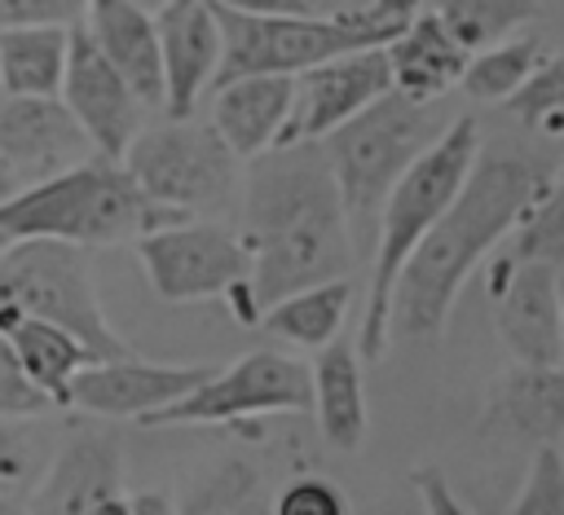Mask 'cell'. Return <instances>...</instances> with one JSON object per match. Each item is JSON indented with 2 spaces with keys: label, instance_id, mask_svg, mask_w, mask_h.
Returning a JSON list of instances; mask_svg holds the SVG:
<instances>
[{
  "label": "cell",
  "instance_id": "8fae6325",
  "mask_svg": "<svg viewBox=\"0 0 564 515\" xmlns=\"http://www.w3.org/2000/svg\"><path fill=\"white\" fill-rule=\"evenodd\" d=\"M489 304L502 348L516 361L560 365L564 361V308H560V264L502 255L489 269Z\"/></svg>",
  "mask_w": 564,
  "mask_h": 515
},
{
  "label": "cell",
  "instance_id": "8992f818",
  "mask_svg": "<svg viewBox=\"0 0 564 515\" xmlns=\"http://www.w3.org/2000/svg\"><path fill=\"white\" fill-rule=\"evenodd\" d=\"M0 313L53 321L75 339H84L97 357L132 352L115 335L97 299L88 246L62 238H9V246L0 251Z\"/></svg>",
  "mask_w": 564,
  "mask_h": 515
},
{
  "label": "cell",
  "instance_id": "9c48e42d",
  "mask_svg": "<svg viewBox=\"0 0 564 515\" xmlns=\"http://www.w3.org/2000/svg\"><path fill=\"white\" fill-rule=\"evenodd\" d=\"M308 409V361L256 348L212 374L185 396L167 401L141 427H212V423H251L264 414H304Z\"/></svg>",
  "mask_w": 564,
  "mask_h": 515
},
{
  "label": "cell",
  "instance_id": "74e56055",
  "mask_svg": "<svg viewBox=\"0 0 564 515\" xmlns=\"http://www.w3.org/2000/svg\"><path fill=\"white\" fill-rule=\"evenodd\" d=\"M13 511H22L13 497H0V515H13Z\"/></svg>",
  "mask_w": 564,
  "mask_h": 515
},
{
  "label": "cell",
  "instance_id": "1f68e13d",
  "mask_svg": "<svg viewBox=\"0 0 564 515\" xmlns=\"http://www.w3.org/2000/svg\"><path fill=\"white\" fill-rule=\"evenodd\" d=\"M48 396L22 374L9 339L0 335V414H48Z\"/></svg>",
  "mask_w": 564,
  "mask_h": 515
},
{
  "label": "cell",
  "instance_id": "f546056e",
  "mask_svg": "<svg viewBox=\"0 0 564 515\" xmlns=\"http://www.w3.org/2000/svg\"><path fill=\"white\" fill-rule=\"evenodd\" d=\"M511 515H564V453L560 440L533 445V462L524 471V484L516 489Z\"/></svg>",
  "mask_w": 564,
  "mask_h": 515
},
{
  "label": "cell",
  "instance_id": "f35d334b",
  "mask_svg": "<svg viewBox=\"0 0 564 515\" xmlns=\"http://www.w3.org/2000/svg\"><path fill=\"white\" fill-rule=\"evenodd\" d=\"M4 246H9V233H4V229H0V251H4Z\"/></svg>",
  "mask_w": 564,
  "mask_h": 515
},
{
  "label": "cell",
  "instance_id": "83f0119b",
  "mask_svg": "<svg viewBox=\"0 0 564 515\" xmlns=\"http://www.w3.org/2000/svg\"><path fill=\"white\" fill-rule=\"evenodd\" d=\"M507 114L524 128H542V132H560V119H564V62L555 53H546L524 79L516 92L502 97Z\"/></svg>",
  "mask_w": 564,
  "mask_h": 515
},
{
  "label": "cell",
  "instance_id": "d4e9b609",
  "mask_svg": "<svg viewBox=\"0 0 564 515\" xmlns=\"http://www.w3.org/2000/svg\"><path fill=\"white\" fill-rule=\"evenodd\" d=\"M546 53H551V48H546V40H542L538 31H529V35L511 31V35H502V40H494V44L467 53V66H463V75H458V88H463L467 97H476V101H502L507 92L520 88V79H524Z\"/></svg>",
  "mask_w": 564,
  "mask_h": 515
},
{
  "label": "cell",
  "instance_id": "d6a6232c",
  "mask_svg": "<svg viewBox=\"0 0 564 515\" xmlns=\"http://www.w3.org/2000/svg\"><path fill=\"white\" fill-rule=\"evenodd\" d=\"M88 0H0V26H31V22H53V26H75L84 18Z\"/></svg>",
  "mask_w": 564,
  "mask_h": 515
},
{
  "label": "cell",
  "instance_id": "484cf974",
  "mask_svg": "<svg viewBox=\"0 0 564 515\" xmlns=\"http://www.w3.org/2000/svg\"><path fill=\"white\" fill-rule=\"evenodd\" d=\"M53 427L44 414H0V497L26 506V493L53 458Z\"/></svg>",
  "mask_w": 564,
  "mask_h": 515
},
{
  "label": "cell",
  "instance_id": "603a6c76",
  "mask_svg": "<svg viewBox=\"0 0 564 515\" xmlns=\"http://www.w3.org/2000/svg\"><path fill=\"white\" fill-rule=\"evenodd\" d=\"M352 291L357 286L348 282V273L326 277V282L300 286L291 295H278L273 304H264L256 313V321H260V330H269L273 339L291 343V348H322L344 330L348 308H352Z\"/></svg>",
  "mask_w": 564,
  "mask_h": 515
},
{
  "label": "cell",
  "instance_id": "2e32d148",
  "mask_svg": "<svg viewBox=\"0 0 564 515\" xmlns=\"http://www.w3.org/2000/svg\"><path fill=\"white\" fill-rule=\"evenodd\" d=\"M159 66H163V110L167 119L194 114L220 66V22L212 0H159L154 4Z\"/></svg>",
  "mask_w": 564,
  "mask_h": 515
},
{
  "label": "cell",
  "instance_id": "60d3db41",
  "mask_svg": "<svg viewBox=\"0 0 564 515\" xmlns=\"http://www.w3.org/2000/svg\"><path fill=\"white\" fill-rule=\"evenodd\" d=\"M0 92H4V88H0Z\"/></svg>",
  "mask_w": 564,
  "mask_h": 515
},
{
  "label": "cell",
  "instance_id": "e0dca14e",
  "mask_svg": "<svg viewBox=\"0 0 564 515\" xmlns=\"http://www.w3.org/2000/svg\"><path fill=\"white\" fill-rule=\"evenodd\" d=\"M480 431L516 436V440H560L564 431V374L560 365L516 361L489 383L480 405Z\"/></svg>",
  "mask_w": 564,
  "mask_h": 515
},
{
  "label": "cell",
  "instance_id": "ac0fdd59",
  "mask_svg": "<svg viewBox=\"0 0 564 515\" xmlns=\"http://www.w3.org/2000/svg\"><path fill=\"white\" fill-rule=\"evenodd\" d=\"M79 26L101 48V57L128 79V88L154 110L163 101V66H159V35L154 13L141 0H88Z\"/></svg>",
  "mask_w": 564,
  "mask_h": 515
},
{
  "label": "cell",
  "instance_id": "44dd1931",
  "mask_svg": "<svg viewBox=\"0 0 564 515\" xmlns=\"http://www.w3.org/2000/svg\"><path fill=\"white\" fill-rule=\"evenodd\" d=\"M388 75L392 88L410 101H436L449 88H458V75L467 66V48L445 31V22L432 9H419L388 44Z\"/></svg>",
  "mask_w": 564,
  "mask_h": 515
},
{
  "label": "cell",
  "instance_id": "30bf717a",
  "mask_svg": "<svg viewBox=\"0 0 564 515\" xmlns=\"http://www.w3.org/2000/svg\"><path fill=\"white\" fill-rule=\"evenodd\" d=\"M212 374V361H150L137 352L93 357L70 374V405L110 423H141Z\"/></svg>",
  "mask_w": 564,
  "mask_h": 515
},
{
  "label": "cell",
  "instance_id": "4316f807",
  "mask_svg": "<svg viewBox=\"0 0 564 515\" xmlns=\"http://www.w3.org/2000/svg\"><path fill=\"white\" fill-rule=\"evenodd\" d=\"M432 13L471 53V48H485V44L520 31L524 22H533L538 0H436Z\"/></svg>",
  "mask_w": 564,
  "mask_h": 515
},
{
  "label": "cell",
  "instance_id": "4fadbf2b",
  "mask_svg": "<svg viewBox=\"0 0 564 515\" xmlns=\"http://www.w3.org/2000/svg\"><path fill=\"white\" fill-rule=\"evenodd\" d=\"M22 511L40 515H106L128 511L123 445L115 431H70L53 445V458Z\"/></svg>",
  "mask_w": 564,
  "mask_h": 515
},
{
  "label": "cell",
  "instance_id": "f1b7e54d",
  "mask_svg": "<svg viewBox=\"0 0 564 515\" xmlns=\"http://www.w3.org/2000/svg\"><path fill=\"white\" fill-rule=\"evenodd\" d=\"M264 502V489H260V475L247 467V462H220L212 467V475H203L181 502L176 511H256Z\"/></svg>",
  "mask_w": 564,
  "mask_h": 515
},
{
  "label": "cell",
  "instance_id": "5bb4252c",
  "mask_svg": "<svg viewBox=\"0 0 564 515\" xmlns=\"http://www.w3.org/2000/svg\"><path fill=\"white\" fill-rule=\"evenodd\" d=\"M57 97L79 119L93 150L106 158H119L128 150V141L137 136V128L145 123V101L101 57V48L88 40V31L79 22L70 26V48H66V70H62Z\"/></svg>",
  "mask_w": 564,
  "mask_h": 515
},
{
  "label": "cell",
  "instance_id": "ab89813d",
  "mask_svg": "<svg viewBox=\"0 0 564 515\" xmlns=\"http://www.w3.org/2000/svg\"><path fill=\"white\" fill-rule=\"evenodd\" d=\"M141 4H145V9H154V4H159V0H141Z\"/></svg>",
  "mask_w": 564,
  "mask_h": 515
},
{
  "label": "cell",
  "instance_id": "ffe728a7",
  "mask_svg": "<svg viewBox=\"0 0 564 515\" xmlns=\"http://www.w3.org/2000/svg\"><path fill=\"white\" fill-rule=\"evenodd\" d=\"M313 365H308V409L317 414V431L330 449H361L366 440V379H361V357L352 339H330L322 348H313Z\"/></svg>",
  "mask_w": 564,
  "mask_h": 515
},
{
  "label": "cell",
  "instance_id": "6da1fadb",
  "mask_svg": "<svg viewBox=\"0 0 564 515\" xmlns=\"http://www.w3.org/2000/svg\"><path fill=\"white\" fill-rule=\"evenodd\" d=\"M555 180H560L555 167H542L524 154L476 150L458 194L427 224V233L414 242V251L397 273L388 304V335L410 343L441 339L467 277L498 242H507L524 207Z\"/></svg>",
  "mask_w": 564,
  "mask_h": 515
},
{
  "label": "cell",
  "instance_id": "277c9868",
  "mask_svg": "<svg viewBox=\"0 0 564 515\" xmlns=\"http://www.w3.org/2000/svg\"><path fill=\"white\" fill-rule=\"evenodd\" d=\"M172 220L185 216L145 198L128 167L106 154H88L84 163L18 185L9 198H0V229L9 238H62L75 246L137 242Z\"/></svg>",
  "mask_w": 564,
  "mask_h": 515
},
{
  "label": "cell",
  "instance_id": "8d00e7d4",
  "mask_svg": "<svg viewBox=\"0 0 564 515\" xmlns=\"http://www.w3.org/2000/svg\"><path fill=\"white\" fill-rule=\"evenodd\" d=\"M13 189H18V180H13V172H9V167H4V158H0V198H9Z\"/></svg>",
  "mask_w": 564,
  "mask_h": 515
},
{
  "label": "cell",
  "instance_id": "d6986e66",
  "mask_svg": "<svg viewBox=\"0 0 564 515\" xmlns=\"http://www.w3.org/2000/svg\"><path fill=\"white\" fill-rule=\"evenodd\" d=\"M207 92H212L207 123L242 163L278 141L286 123V106H291V75H273V70L234 75V79L212 84Z\"/></svg>",
  "mask_w": 564,
  "mask_h": 515
},
{
  "label": "cell",
  "instance_id": "836d02e7",
  "mask_svg": "<svg viewBox=\"0 0 564 515\" xmlns=\"http://www.w3.org/2000/svg\"><path fill=\"white\" fill-rule=\"evenodd\" d=\"M410 484L419 489V497H423V506L427 511H436V515H463L467 506L458 502V493L445 484V475H441V467H414V475H410Z\"/></svg>",
  "mask_w": 564,
  "mask_h": 515
},
{
  "label": "cell",
  "instance_id": "52a82bcc",
  "mask_svg": "<svg viewBox=\"0 0 564 515\" xmlns=\"http://www.w3.org/2000/svg\"><path fill=\"white\" fill-rule=\"evenodd\" d=\"M141 273L150 291L163 304H198V299H229L238 321H256V299H251V255L238 229L220 220H172L137 242Z\"/></svg>",
  "mask_w": 564,
  "mask_h": 515
},
{
  "label": "cell",
  "instance_id": "3957f363",
  "mask_svg": "<svg viewBox=\"0 0 564 515\" xmlns=\"http://www.w3.org/2000/svg\"><path fill=\"white\" fill-rule=\"evenodd\" d=\"M476 150H480V128H476V119L463 114V119L445 123L432 136V145H423V154L383 194L379 220H375V242L366 255L370 282H366V308H361V326H357V357L361 361H379L388 352V343H392L388 304H392L397 273H401L405 255L414 251V242L427 233V224L458 194Z\"/></svg>",
  "mask_w": 564,
  "mask_h": 515
},
{
  "label": "cell",
  "instance_id": "e575fe53",
  "mask_svg": "<svg viewBox=\"0 0 564 515\" xmlns=\"http://www.w3.org/2000/svg\"><path fill=\"white\" fill-rule=\"evenodd\" d=\"M220 9H234V13H304L313 9V0H212Z\"/></svg>",
  "mask_w": 564,
  "mask_h": 515
},
{
  "label": "cell",
  "instance_id": "9a60e30c",
  "mask_svg": "<svg viewBox=\"0 0 564 515\" xmlns=\"http://www.w3.org/2000/svg\"><path fill=\"white\" fill-rule=\"evenodd\" d=\"M88 154L97 150L62 97L0 92V158L18 185L66 172Z\"/></svg>",
  "mask_w": 564,
  "mask_h": 515
},
{
  "label": "cell",
  "instance_id": "7c38bea8",
  "mask_svg": "<svg viewBox=\"0 0 564 515\" xmlns=\"http://www.w3.org/2000/svg\"><path fill=\"white\" fill-rule=\"evenodd\" d=\"M388 88H392V75H388L383 44L335 53L326 62H313V66H304V70L291 75L286 123H282V132H278L273 145H286V141H322L330 128H339L348 114H357L366 101H375Z\"/></svg>",
  "mask_w": 564,
  "mask_h": 515
},
{
  "label": "cell",
  "instance_id": "4dcf8cb0",
  "mask_svg": "<svg viewBox=\"0 0 564 515\" xmlns=\"http://www.w3.org/2000/svg\"><path fill=\"white\" fill-rule=\"evenodd\" d=\"M273 511H278V515H344V511H348V497H344L330 480L295 475V480L282 484V493L273 497Z\"/></svg>",
  "mask_w": 564,
  "mask_h": 515
},
{
  "label": "cell",
  "instance_id": "d590c367",
  "mask_svg": "<svg viewBox=\"0 0 564 515\" xmlns=\"http://www.w3.org/2000/svg\"><path fill=\"white\" fill-rule=\"evenodd\" d=\"M128 511H176V502H167V497H159V493H128Z\"/></svg>",
  "mask_w": 564,
  "mask_h": 515
},
{
  "label": "cell",
  "instance_id": "7a4b0ae2",
  "mask_svg": "<svg viewBox=\"0 0 564 515\" xmlns=\"http://www.w3.org/2000/svg\"><path fill=\"white\" fill-rule=\"evenodd\" d=\"M242 242L256 313L300 286L344 277L357 264L348 216L322 141H286L242 163Z\"/></svg>",
  "mask_w": 564,
  "mask_h": 515
},
{
  "label": "cell",
  "instance_id": "ba28073f",
  "mask_svg": "<svg viewBox=\"0 0 564 515\" xmlns=\"http://www.w3.org/2000/svg\"><path fill=\"white\" fill-rule=\"evenodd\" d=\"M119 163L145 198L181 216L225 207L242 180V158L216 136L212 123H194L189 114L150 128L141 123Z\"/></svg>",
  "mask_w": 564,
  "mask_h": 515
},
{
  "label": "cell",
  "instance_id": "7402d4cb",
  "mask_svg": "<svg viewBox=\"0 0 564 515\" xmlns=\"http://www.w3.org/2000/svg\"><path fill=\"white\" fill-rule=\"evenodd\" d=\"M0 335L9 339L22 374L48 396V405L66 409L70 405V374L84 361H93L97 352L84 339H75L70 330L40 321V317H22V313H0Z\"/></svg>",
  "mask_w": 564,
  "mask_h": 515
},
{
  "label": "cell",
  "instance_id": "cb8c5ba5",
  "mask_svg": "<svg viewBox=\"0 0 564 515\" xmlns=\"http://www.w3.org/2000/svg\"><path fill=\"white\" fill-rule=\"evenodd\" d=\"M66 48H70V26H53V22L0 26V88L57 97Z\"/></svg>",
  "mask_w": 564,
  "mask_h": 515
},
{
  "label": "cell",
  "instance_id": "5b68a950",
  "mask_svg": "<svg viewBox=\"0 0 564 515\" xmlns=\"http://www.w3.org/2000/svg\"><path fill=\"white\" fill-rule=\"evenodd\" d=\"M441 128L445 123L432 119L427 101H410L388 88L322 136V154L348 216L352 251H370L383 194L423 154V145H432Z\"/></svg>",
  "mask_w": 564,
  "mask_h": 515
}]
</instances>
